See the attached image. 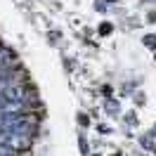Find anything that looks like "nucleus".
Instances as JSON below:
<instances>
[{"label": "nucleus", "instance_id": "nucleus-1", "mask_svg": "<svg viewBox=\"0 0 156 156\" xmlns=\"http://www.w3.org/2000/svg\"><path fill=\"white\" fill-rule=\"evenodd\" d=\"M111 29H114L111 24H102V26H99V33H102V36H109V33H111Z\"/></svg>", "mask_w": 156, "mask_h": 156}, {"label": "nucleus", "instance_id": "nucleus-2", "mask_svg": "<svg viewBox=\"0 0 156 156\" xmlns=\"http://www.w3.org/2000/svg\"><path fill=\"white\" fill-rule=\"evenodd\" d=\"M144 45H149V48H156V36H147V38H144Z\"/></svg>", "mask_w": 156, "mask_h": 156}, {"label": "nucleus", "instance_id": "nucleus-3", "mask_svg": "<svg viewBox=\"0 0 156 156\" xmlns=\"http://www.w3.org/2000/svg\"><path fill=\"white\" fill-rule=\"evenodd\" d=\"M107 2H118V0H107Z\"/></svg>", "mask_w": 156, "mask_h": 156}, {"label": "nucleus", "instance_id": "nucleus-4", "mask_svg": "<svg viewBox=\"0 0 156 156\" xmlns=\"http://www.w3.org/2000/svg\"><path fill=\"white\" fill-rule=\"evenodd\" d=\"M114 156H118V154H114Z\"/></svg>", "mask_w": 156, "mask_h": 156}]
</instances>
